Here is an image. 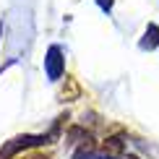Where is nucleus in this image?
Masks as SVG:
<instances>
[{"label":"nucleus","mask_w":159,"mask_h":159,"mask_svg":"<svg viewBox=\"0 0 159 159\" xmlns=\"http://www.w3.org/2000/svg\"><path fill=\"white\" fill-rule=\"evenodd\" d=\"M130 159H133V157H130Z\"/></svg>","instance_id":"nucleus-1"}]
</instances>
